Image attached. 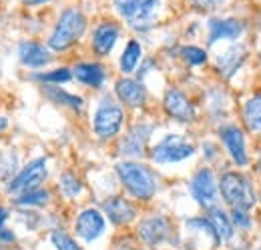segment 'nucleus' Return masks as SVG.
Masks as SVG:
<instances>
[{
    "instance_id": "f257e3e1",
    "label": "nucleus",
    "mask_w": 261,
    "mask_h": 250,
    "mask_svg": "<svg viewBox=\"0 0 261 250\" xmlns=\"http://www.w3.org/2000/svg\"><path fill=\"white\" fill-rule=\"evenodd\" d=\"M117 174L121 178V182L129 190L135 198L147 200L157 192V180L155 174L141 162H133L125 160L117 164Z\"/></svg>"
},
{
    "instance_id": "f03ea898",
    "label": "nucleus",
    "mask_w": 261,
    "mask_h": 250,
    "mask_svg": "<svg viewBox=\"0 0 261 250\" xmlns=\"http://www.w3.org/2000/svg\"><path fill=\"white\" fill-rule=\"evenodd\" d=\"M87 28V18L81 10L76 8H66L65 12L61 14L55 30L48 38V48L50 50H66L68 46H72Z\"/></svg>"
},
{
    "instance_id": "7ed1b4c3",
    "label": "nucleus",
    "mask_w": 261,
    "mask_h": 250,
    "mask_svg": "<svg viewBox=\"0 0 261 250\" xmlns=\"http://www.w3.org/2000/svg\"><path fill=\"white\" fill-rule=\"evenodd\" d=\"M219 190H221L225 202H229L233 208L249 210L255 206L257 198H255V190L251 186V180L239 172H225L221 176Z\"/></svg>"
},
{
    "instance_id": "20e7f679",
    "label": "nucleus",
    "mask_w": 261,
    "mask_h": 250,
    "mask_svg": "<svg viewBox=\"0 0 261 250\" xmlns=\"http://www.w3.org/2000/svg\"><path fill=\"white\" fill-rule=\"evenodd\" d=\"M195 154V144L189 142L185 136L179 134H169L153 148L151 158L157 164H171V162H181L185 158Z\"/></svg>"
},
{
    "instance_id": "39448f33",
    "label": "nucleus",
    "mask_w": 261,
    "mask_h": 250,
    "mask_svg": "<svg viewBox=\"0 0 261 250\" xmlns=\"http://www.w3.org/2000/svg\"><path fill=\"white\" fill-rule=\"evenodd\" d=\"M123 120H125L123 108L119 104H115V102L105 100L97 108V114H95V120H93L95 134L98 138H111V136L119 134Z\"/></svg>"
},
{
    "instance_id": "423d86ee",
    "label": "nucleus",
    "mask_w": 261,
    "mask_h": 250,
    "mask_svg": "<svg viewBox=\"0 0 261 250\" xmlns=\"http://www.w3.org/2000/svg\"><path fill=\"white\" fill-rule=\"evenodd\" d=\"M48 170H46V158H36L33 162H29L27 166H22V170H18V174L12 178L10 186H8V192L10 194H22L27 190H33V188H38L44 178H46Z\"/></svg>"
},
{
    "instance_id": "0eeeda50",
    "label": "nucleus",
    "mask_w": 261,
    "mask_h": 250,
    "mask_svg": "<svg viewBox=\"0 0 261 250\" xmlns=\"http://www.w3.org/2000/svg\"><path fill=\"white\" fill-rule=\"evenodd\" d=\"M219 186L215 182V176L209 168L199 170L191 180V194L203 208H215Z\"/></svg>"
},
{
    "instance_id": "6e6552de",
    "label": "nucleus",
    "mask_w": 261,
    "mask_h": 250,
    "mask_svg": "<svg viewBox=\"0 0 261 250\" xmlns=\"http://www.w3.org/2000/svg\"><path fill=\"white\" fill-rule=\"evenodd\" d=\"M163 106L169 116L177 118L179 122H191L195 118V108L189 102V98L181 92L179 88H171L165 92Z\"/></svg>"
},
{
    "instance_id": "1a4fd4ad",
    "label": "nucleus",
    "mask_w": 261,
    "mask_h": 250,
    "mask_svg": "<svg viewBox=\"0 0 261 250\" xmlns=\"http://www.w3.org/2000/svg\"><path fill=\"white\" fill-rule=\"evenodd\" d=\"M207 30H209L207 42L215 44L219 40H237L243 34L245 26L237 18H211L207 24Z\"/></svg>"
},
{
    "instance_id": "9d476101",
    "label": "nucleus",
    "mask_w": 261,
    "mask_h": 250,
    "mask_svg": "<svg viewBox=\"0 0 261 250\" xmlns=\"http://www.w3.org/2000/svg\"><path fill=\"white\" fill-rule=\"evenodd\" d=\"M219 136H221L223 144L227 146L233 162L237 166H245L249 158H247V152H245V136H243V130L237 128V126L229 124V126H223L219 130Z\"/></svg>"
},
{
    "instance_id": "9b49d317",
    "label": "nucleus",
    "mask_w": 261,
    "mask_h": 250,
    "mask_svg": "<svg viewBox=\"0 0 261 250\" xmlns=\"http://www.w3.org/2000/svg\"><path fill=\"white\" fill-rule=\"evenodd\" d=\"M105 230V218L97 208H87L76 218V234L85 240H95Z\"/></svg>"
},
{
    "instance_id": "f8f14e48",
    "label": "nucleus",
    "mask_w": 261,
    "mask_h": 250,
    "mask_svg": "<svg viewBox=\"0 0 261 250\" xmlns=\"http://www.w3.org/2000/svg\"><path fill=\"white\" fill-rule=\"evenodd\" d=\"M115 92L130 108H141L147 102V90H145V86L139 80H133V78H121V80H117Z\"/></svg>"
},
{
    "instance_id": "ddd939ff",
    "label": "nucleus",
    "mask_w": 261,
    "mask_h": 250,
    "mask_svg": "<svg viewBox=\"0 0 261 250\" xmlns=\"http://www.w3.org/2000/svg\"><path fill=\"white\" fill-rule=\"evenodd\" d=\"M151 132H153V126L151 124L135 126L129 134H127V138L123 140V144H121L123 154H125V157H143Z\"/></svg>"
},
{
    "instance_id": "4468645a",
    "label": "nucleus",
    "mask_w": 261,
    "mask_h": 250,
    "mask_svg": "<svg viewBox=\"0 0 261 250\" xmlns=\"http://www.w3.org/2000/svg\"><path fill=\"white\" fill-rule=\"evenodd\" d=\"M18 56L20 63L31 68H42L44 64L50 63V52L34 40H24L18 44Z\"/></svg>"
},
{
    "instance_id": "2eb2a0df",
    "label": "nucleus",
    "mask_w": 261,
    "mask_h": 250,
    "mask_svg": "<svg viewBox=\"0 0 261 250\" xmlns=\"http://www.w3.org/2000/svg\"><path fill=\"white\" fill-rule=\"evenodd\" d=\"M119 34H121V28L115 22H102V24H98L95 34H93V48H95V52L100 54V56L109 54L113 50Z\"/></svg>"
},
{
    "instance_id": "dca6fc26",
    "label": "nucleus",
    "mask_w": 261,
    "mask_h": 250,
    "mask_svg": "<svg viewBox=\"0 0 261 250\" xmlns=\"http://www.w3.org/2000/svg\"><path fill=\"white\" fill-rule=\"evenodd\" d=\"M245 58H247L245 46L243 44H233V46H229L223 54L217 56V66H219V70H221L223 76L231 78L241 68V64L245 63Z\"/></svg>"
},
{
    "instance_id": "f3484780",
    "label": "nucleus",
    "mask_w": 261,
    "mask_h": 250,
    "mask_svg": "<svg viewBox=\"0 0 261 250\" xmlns=\"http://www.w3.org/2000/svg\"><path fill=\"white\" fill-rule=\"evenodd\" d=\"M159 8H161V0H143L141 6L137 8V12L133 14V18L127 20V22L135 30H147L157 20Z\"/></svg>"
},
{
    "instance_id": "a211bd4d",
    "label": "nucleus",
    "mask_w": 261,
    "mask_h": 250,
    "mask_svg": "<svg viewBox=\"0 0 261 250\" xmlns=\"http://www.w3.org/2000/svg\"><path fill=\"white\" fill-rule=\"evenodd\" d=\"M169 232V224L163 216H151V218L143 220L139 226V234L147 244H159L167 238Z\"/></svg>"
},
{
    "instance_id": "6ab92c4d",
    "label": "nucleus",
    "mask_w": 261,
    "mask_h": 250,
    "mask_svg": "<svg viewBox=\"0 0 261 250\" xmlns=\"http://www.w3.org/2000/svg\"><path fill=\"white\" fill-rule=\"evenodd\" d=\"M72 76H74L76 80H81L83 84H87V86H95V88H98V86L105 82V78H107L105 68L97 63L76 64L74 70H72Z\"/></svg>"
},
{
    "instance_id": "aec40b11",
    "label": "nucleus",
    "mask_w": 261,
    "mask_h": 250,
    "mask_svg": "<svg viewBox=\"0 0 261 250\" xmlns=\"http://www.w3.org/2000/svg\"><path fill=\"white\" fill-rule=\"evenodd\" d=\"M105 212H107V216L113 220L115 224H127V222L135 218L133 204L127 202L125 198H119V196L105 202Z\"/></svg>"
},
{
    "instance_id": "412c9836",
    "label": "nucleus",
    "mask_w": 261,
    "mask_h": 250,
    "mask_svg": "<svg viewBox=\"0 0 261 250\" xmlns=\"http://www.w3.org/2000/svg\"><path fill=\"white\" fill-rule=\"evenodd\" d=\"M209 222H211V226L215 228L219 240H229V238L233 236V224H231V220L227 218V214H225L221 208H217V206L211 208Z\"/></svg>"
},
{
    "instance_id": "4be33fe9",
    "label": "nucleus",
    "mask_w": 261,
    "mask_h": 250,
    "mask_svg": "<svg viewBox=\"0 0 261 250\" xmlns=\"http://www.w3.org/2000/svg\"><path fill=\"white\" fill-rule=\"evenodd\" d=\"M141 56H143L141 44H139L137 40H129L127 48H125L123 54H121V70H123L125 74H130V72L137 68V64L141 63Z\"/></svg>"
},
{
    "instance_id": "5701e85b",
    "label": "nucleus",
    "mask_w": 261,
    "mask_h": 250,
    "mask_svg": "<svg viewBox=\"0 0 261 250\" xmlns=\"http://www.w3.org/2000/svg\"><path fill=\"white\" fill-rule=\"evenodd\" d=\"M243 118L251 130H261V94L251 96L243 106Z\"/></svg>"
},
{
    "instance_id": "b1692460",
    "label": "nucleus",
    "mask_w": 261,
    "mask_h": 250,
    "mask_svg": "<svg viewBox=\"0 0 261 250\" xmlns=\"http://www.w3.org/2000/svg\"><path fill=\"white\" fill-rule=\"evenodd\" d=\"M44 92H46V96H48L50 100H55V102H59V104H63V106H70V108H74V110H81V108H83V98H79V96H74V94L65 92L63 88L46 86Z\"/></svg>"
},
{
    "instance_id": "393cba45",
    "label": "nucleus",
    "mask_w": 261,
    "mask_h": 250,
    "mask_svg": "<svg viewBox=\"0 0 261 250\" xmlns=\"http://www.w3.org/2000/svg\"><path fill=\"white\" fill-rule=\"evenodd\" d=\"M48 200H50V194L44 188H33V190L22 192L16 198V204H20V206H44V204H48Z\"/></svg>"
},
{
    "instance_id": "a878e982",
    "label": "nucleus",
    "mask_w": 261,
    "mask_h": 250,
    "mask_svg": "<svg viewBox=\"0 0 261 250\" xmlns=\"http://www.w3.org/2000/svg\"><path fill=\"white\" fill-rule=\"evenodd\" d=\"M181 56L191 64V66H199V64L207 63V52L199 46H183L181 48Z\"/></svg>"
},
{
    "instance_id": "bb28decb",
    "label": "nucleus",
    "mask_w": 261,
    "mask_h": 250,
    "mask_svg": "<svg viewBox=\"0 0 261 250\" xmlns=\"http://www.w3.org/2000/svg\"><path fill=\"white\" fill-rule=\"evenodd\" d=\"M38 80L42 82H48V84H57V82H68L72 78V72L68 68H59V70H50V72H42L36 76Z\"/></svg>"
},
{
    "instance_id": "cd10ccee",
    "label": "nucleus",
    "mask_w": 261,
    "mask_h": 250,
    "mask_svg": "<svg viewBox=\"0 0 261 250\" xmlns=\"http://www.w3.org/2000/svg\"><path fill=\"white\" fill-rule=\"evenodd\" d=\"M61 190H63V194H65V196L74 198L76 194H81L83 184L76 180V176H72V174H65V176L61 178Z\"/></svg>"
},
{
    "instance_id": "c85d7f7f",
    "label": "nucleus",
    "mask_w": 261,
    "mask_h": 250,
    "mask_svg": "<svg viewBox=\"0 0 261 250\" xmlns=\"http://www.w3.org/2000/svg\"><path fill=\"white\" fill-rule=\"evenodd\" d=\"M113 2H115V8L119 10V14H121L125 20H130L143 0H113Z\"/></svg>"
},
{
    "instance_id": "c756f323",
    "label": "nucleus",
    "mask_w": 261,
    "mask_h": 250,
    "mask_svg": "<svg viewBox=\"0 0 261 250\" xmlns=\"http://www.w3.org/2000/svg\"><path fill=\"white\" fill-rule=\"evenodd\" d=\"M53 244L57 246V250H81V246L65 232H53Z\"/></svg>"
},
{
    "instance_id": "7c9ffc66",
    "label": "nucleus",
    "mask_w": 261,
    "mask_h": 250,
    "mask_svg": "<svg viewBox=\"0 0 261 250\" xmlns=\"http://www.w3.org/2000/svg\"><path fill=\"white\" fill-rule=\"evenodd\" d=\"M189 4L199 12H211L217 10L221 4H225V0H189Z\"/></svg>"
},
{
    "instance_id": "2f4dec72",
    "label": "nucleus",
    "mask_w": 261,
    "mask_h": 250,
    "mask_svg": "<svg viewBox=\"0 0 261 250\" xmlns=\"http://www.w3.org/2000/svg\"><path fill=\"white\" fill-rule=\"evenodd\" d=\"M14 170H16V157L12 158L10 162H6V154H2L0 157V178H6Z\"/></svg>"
},
{
    "instance_id": "473e14b6",
    "label": "nucleus",
    "mask_w": 261,
    "mask_h": 250,
    "mask_svg": "<svg viewBox=\"0 0 261 250\" xmlns=\"http://www.w3.org/2000/svg\"><path fill=\"white\" fill-rule=\"evenodd\" d=\"M247 210H239V208H233V222L237 224V226H243V228H247L249 226V218H247V214H245Z\"/></svg>"
},
{
    "instance_id": "72a5a7b5",
    "label": "nucleus",
    "mask_w": 261,
    "mask_h": 250,
    "mask_svg": "<svg viewBox=\"0 0 261 250\" xmlns=\"http://www.w3.org/2000/svg\"><path fill=\"white\" fill-rule=\"evenodd\" d=\"M0 240H4V242H12L14 240V234L10 230L2 228V224H0Z\"/></svg>"
},
{
    "instance_id": "f704fd0d",
    "label": "nucleus",
    "mask_w": 261,
    "mask_h": 250,
    "mask_svg": "<svg viewBox=\"0 0 261 250\" xmlns=\"http://www.w3.org/2000/svg\"><path fill=\"white\" fill-rule=\"evenodd\" d=\"M46 2H50V0H22L24 6H40V4H46Z\"/></svg>"
},
{
    "instance_id": "c9c22d12",
    "label": "nucleus",
    "mask_w": 261,
    "mask_h": 250,
    "mask_svg": "<svg viewBox=\"0 0 261 250\" xmlns=\"http://www.w3.org/2000/svg\"><path fill=\"white\" fill-rule=\"evenodd\" d=\"M6 216H8V212H6L4 208H0V224H2L4 220H6Z\"/></svg>"
},
{
    "instance_id": "e433bc0d",
    "label": "nucleus",
    "mask_w": 261,
    "mask_h": 250,
    "mask_svg": "<svg viewBox=\"0 0 261 250\" xmlns=\"http://www.w3.org/2000/svg\"><path fill=\"white\" fill-rule=\"evenodd\" d=\"M6 126H8V120L6 118H0V130H4Z\"/></svg>"
},
{
    "instance_id": "4c0bfd02",
    "label": "nucleus",
    "mask_w": 261,
    "mask_h": 250,
    "mask_svg": "<svg viewBox=\"0 0 261 250\" xmlns=\"http://www.w3.org/2000/svg\"><path fill=\"white\" fill-rule=\"evenodd\" d=\"M257 168H259V172H261V154H259V160H257Z\"/></svg>"
},
{
    "instance_id": "58836bf2",
    "label": "nucleus",
    "mask_w": 261,
    "mask_h": 250,
    "mask_svg": "<svg viewBox=\"0 0 261 250\" xmlns=\"http://www.w3.org/2000/svg\"><path fill=\"white\" fill-rule=\"evenodd\" d=\"M259 30H261V16H259Z\"/></svg>"
},
{
    "instance_id": "ea45409f",
    "label": "nucleus",
    "mask_w": 261,
    "mask_h": 250,
    "mask_svg": "<svg viewBox=\"0 0 261 250\" xmlns=\"http://www.w3.org/2000/svg\"><path fill=\"white\" fill-rule=\"evenodd\" d=\"M259 60H261V52H259Z\"/></svg>"
}]
</instances>
